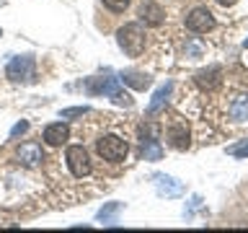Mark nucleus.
I'll list each match as a JSON object with an SVG mask.
<instances>
[{"label": "nucleus", "instance_id": "obj_1", "mask_svg": "<svg viewBox=\"0 0 248 233\" xmlns=\"http://www.w3.org/2000/svg\"><path fill=\"white\" fill-rule=\"evenodd\" d=\"M116 44L124 54L129 57H140L145 52V44H147V31L142 26V21H135V23H124V26L116 31Z\"/></svg>", "mask_w": 248, "mask_h": 233}, {"label": "nucleus", "instance_id": "obj_2", "mask_svg": "<svg viewBox=\"0 0 248 233\" xmlns=\"http://www.w3.org/2000/svg\"><path fill=\"white\" fill-rule=\"evenodd\" d=\"M88 91H91V93H106V96H111L114 104L127 106V109L135 104L129 93L122 88V81H119V78H93V81L88 83Z\"/></svg>", "mask_w": 248, "mask_h": 233}, {"label": "nucleus", "instance_id": "obj_3", "mask_svg": "<svg viewBox=\"0 0 248 233\" xmlns=\"http://www.w3.org/2000/svg\"><path fill=\"white\" fill-rule=\"evenodd\" d=\"M96 153L108 163H122L129 153V145H127V140L119 137V135H104V137L96 140Z\"/></svg>", "mask_w": 248, "mask_h": 233}, {"label": "nucleus", "instance_id": "obj_4", "mask_svg": "<svg viewBox=\"0 0 248 233\" xmlns=\"http://www.w3.org/2000/svg\"><path fill=\"white\" fill-rule=\"evenodd\" d=\"M34 70H36V62L31 54H23V57H13L5 67V75L11 78L13 83H31L34 81Z\"/></svg>", "mask_w": 248, "mask_h": 233}, {"label": "nucleus", "instance_id": "obj_5", "mask_svg": "<svg viewBox=\"0 0 248 233\" xmlns=\"http://www.w3.org/2000/svg\"><path fill=\"white\" fill-rule=\"evenodd\" d=\"M65 161H67V168L75 179H85L91 174V158H88V150L83 145H70L67 153H65Z\"/></svg>", "mask_w": 248, "mask_h": 233}, {"label": "nucleus", "instance_id": "obj_6", "mask_svg": "<svg viewBox=\"0 0 248 233\" xmlns=\"http://www.w3.org/2000/svg\"><path fill=\"white\" fill-rule=\"evenodd\" d=\"M166 137H168V145L173 150H189L191 145V135H189V127L181 116H173L168 122V130H166Z\"/></svg>", "mask_w": 248, "mask_h": 233}, {"label": "nucleus", "instance_id": "obj_7", "mask_svg": "<svg viewBox=\"0 0 248 233\" xmlns=\"http://www.w3.org/2000/svg\"><path fill=\"white\" fill-rule=\"evenodd\" d=\"M186 29L194 31V34H207V31L215 29V16L207 11V8H194V11L186 16Z\"/></svg>", "mask_w": 248, "mask_h": 233}, {"label": "nucleus", "instance_id": "obj_8", "mask_svg": "<svg viewBox=\"0 0 248 233\" xmlns=\"http://www.w3.org/2000/svg\"><path fill=\"white\" fill-rule=\"evenodd\" d=\"M137 16L145 26H160V23H166V11H163V5H158L155 0H145V3L137 8Z\"/></svg>", "mask_w": 248, "mask_h": 233}, {"label": "nucleus", "instance_id": "obj_9", "mask_svg": "<svg viewBox=\"0 0 248 233\" xmlns=\"http://www.w3.org/2000/svg\"><path fill=\"white\" fill-rule=\"evenodd\" d=\"M42 137H44V143H46V145L60 148L62 143H67V140H70V127H67V124H62V122L46 124L44 132H42Z\"/></svg>", "mask_w": 248, "mask_h": 233}, {"label": "nucleus", "instance_id": "obj_10", "mask_svg": "<svg viewBox=\"0 0 248 233\" xmlns=\"http://www.w3.org/2000/svg\"><path fill=\"white\" fill-rule=\"evenodd\" d=\"M197 85L199 88H204V91H215L217 85L222 83V70L220 67H207V70H202V73H197Z\"/></svg>", "mask_w": 248, "mask_h": 233}, {"label": "nucleus", "instance_id": "obj_11", "mask_svg": "<svg viewBox=\"0 0 248 233\" xmlns=\"http://www.w3.org/2000/svg\"><path fill=\"white\" fill-rule=\"evenodd\" d=\"M42 158H44V153H42V145L39 143H23L18 148V161L23 166H36Z\"/></svg>", "mask_w": 248, "mask_h": 233}, {"label": "nucleus", "instance_id": "obj_12", "mask_svg": "<svg viewBox=\"0 0 248 233\" xmlns=\"http://www.w3.org/2000/svg\"><path fill=\"white\" fill-rule=\"evenodd\" d=\"M122 83H127L135 91H145L153 85V78L145 73H137V70H127V73H122Z\"/></svg>", "mask_w": 248, "mask_h": 233}, {"label": "nucleus", "instance_id": "obj_13", "mask_svg": "<svg viewBox=\"0 0 248 233\" xmlns=\"http://www.w3.org/2000/svg\"><path fill=\"white\" fill-rule=\"evenodd\" d=\"M158 194L160 197H178V194H184V184L176 182L173 176H158Z\"/></svg>", "mask_w": 248, "mask_h": 233}, {"label": "nucleus", "instance_id": "obj_14", "mask_svg": "<svg viewBox=\"0 0 248 233\" xmlns=\"http://www.w3.org/2000/svg\"><path fill=\"white\" fill-rule=\"evenodd\" d=\"M170 91H173V83H166V85H160L158 91H155V96H153V101L147 104V114H158L163 106L168 104V96H170Z\"/></svg>", "mask_w": 248, "mask_h": 233}, {"label": "nucleus", "instance_id": "obj_15", "mask_svg": "<svg viewBox=\"0 0 248 233\" xmlns=\"http://www.w3.org/2000/svg\"><path fill=\"white\" fill-rule=\"evenodd\" d=\"M228 112H230V119L246 122V119H248V96H235Z\"/></svg>", "mask_w": 248, "mask_h": 233}, {"label": "nucleus", "instance_id": "obj_16", "mask_svg": "<svg viewBox=\"0 0 248 233\" xmlns=\"http://www.w3.org/2000/svg\"><path fill=\"white\" fill-rule=\"evenodd\" d=\"M142 153H145V161H158L160 155H163L160 140H153V143H142Z\"/></svg>", "mask_w": 248, "mask_h": 233}, {"label": "nucleus", "instance_id": "obj_17", "mask_svg": "<svg viewBox=\"0 0 248 233\" xmlns=\"http://www.w3.org/2000/svg\"><path fill=\"white\" fill-rule=\"evenodd\" d=\"M129 3H132V0H104V5H106L111 13H124V11L129 8Z\"/></svg>", "mask_w": 248, "mask_h": 233}, {"label": "nucleus", "instance_id": "obj_18", "mask_svg": "<svg viewBox=\"0 0 248 233\" xmlns=\"http://www.w3.org/2000/svg\"><path fill=\"white\" fill-rule=\"evenodd\" d=\"M88 106H75V109H62V119H73V116H85Z\"/></svg>", "mask_w": 248, "mask_h": 233}, {"label": "nucleus", "instance_id": "obj_19", "mask_svg": "<svg viewBox=\"0 0 248 233\" xmlns=\"http://www.w3.org/2000/svg\"><path fill=\"white\" fill-rule=\"evenodd\" d=\"M228 153L235 155V158H248V143H243V145H232V148H228Z\"/></svg>", "mask_w": 248, "mask_h": 233}, {"label": "nucleus", "instance_id": "obj_20", "mask_svg": "<svg viewBox=\"0 0 248 233\" xmlns=\"http://www.w3.org/2000/svg\"><path fill=\"white\" fill-rule=\"evenodd\" d=\"M119 207H122V205H119V202H114V205H108L106 210H101V213H98V217H101V220H106V217H108V215H114V213H119Z\"/></svg>", "mask_w": 248, "mask_h": 233}, {"label": "nucleus", "instance_id": "obj_21", "mask_svg": "<svg viewBox=\"0 0 248 233\" xmlns=\"http://www.w3.org/2000/svg\"><path fill=\"white\" fill-rule=\"evenodd\" d=\"M26 130H29V122H18V124L11 130V137H18V135H23Z\"/></svg>", "mask_w": 248, "mask_h": 233}, {"label": "nucleus", "instance_id": "obj_22", "mask_svg": "<svg viewBox=\"0 0 248 233\" xmlns=\"http://www.w3.org/2000/svg\"><path fill=\"white\" fill-rule=\"evenodd\" d=\"M217 3H220L222 8H230V5H235V3H238V0H217Z\"/></svg>", "mask_w": 248, "mask_h": 233}, {"label": "nucleus", "instance_id": "obj_23", "mask_svg": "<svg viewBox=\"0 0 248 233\" xmlns=\"http://www.w3.org/2000/svg\"><path fill=\"white\" fill-rule=\"evenodd\" d=\"M246 47H248V39H246Z\"/></svg>", "mask_w": 248, "mask_h": 233}]
</instances>
